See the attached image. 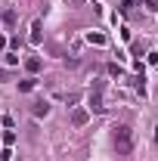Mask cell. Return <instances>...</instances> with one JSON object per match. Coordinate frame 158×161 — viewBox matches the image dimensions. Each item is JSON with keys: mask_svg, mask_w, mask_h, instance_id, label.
Instances as JSON below:
<instances>
[{"mask_svg": "<svg viewBox=\"0 0 158 161\" xmlns=\"http://www.w3.org/2000/svg\"><path fill=\"white\" fill-rule=\"evenodd\" d=\"M112 142H115V152L118 155H130L133 152V130L127 124H118L115 133H112Z\"/></svg>", "mask_w": 158, "mask_h": 161, "instance_id": "1", "label": "cell"}, {"mask_svg": "<svg viewBox=\"0 0 158 161\" xmlns=\"http://www.w3.org/2000/svg\"><path fill=\"white\" fill-rule=\"evenodd\" d=\"M102 87H105V84L99 80L96 87H93V93H90V108H93V112H102V108H105V105H102Z\"/></svg>", "mask_w": 158, "mask_h": 161, "instance_id": "2", "label": "cell"}, {"mask_svg": "<svg viewBox=\"0 0 158 161\" xmlns=\"http://www.w3.org/2000/svg\"><path fill=\"white\" fill-rule=\"evenodd\" d=\"M87 121H90V112H87V108H75V112H71V124H75V127H84Z\"/></svg>", "mask_w": 158, "mask_h": 161, "instance_id": "3", "label": "cell"}, {"mask_svg": "<svg viewBox=\"0 0 158 161\" xmlns=\"http://www.w3.org/2000/svg\"><path fill=\"white\" fill-rule=\"evenodd\" d=\"M28 40L37 47L40 40H43V34H40V22H31V34H28Z\"/></svg>", "mask_w": 158, "mask_h": 161, "instance_id": "4", "label": "cell"}, {"mask_svg": "<svg viewBox=\"0 0 158 161\" xmlns=\"http://www.w3.org/2000/svg\"><path fill=\"white\" fill-rule=\"evenodd\" d=\"M47 112H50V105H47V102H34V108H31V115H34V118H47Z\"/></svg>", "mask_w": 158, "mask_h": 161, "instance_id": "5", "label": "cell"}, {"mask_svg": "<svg viewBox=\"0 0 158 161\" xmlns=\"http://www.w3.org/2000/svg\"><path fill=\"white\" fill-rule=\"evenodd\" d=\"M25 68H28L31 75H37V71H40V59H37V56H28V59H25Z\"/></svg>", "mask_w": 158, "mask_h": 161, "instance_id": "6", "label": "cell"}, {"mask_svg": "<svg viewBox=\"0 0 158 161\" xmlns=\"http://www.w3.org/2000/svg\"><path fill=\"white\" fill-rule=\"evenodd\" d=\"M87 40H90V43H96V47H102V43H105V37H102V34H96V31H90V34H87Z\"/></svg>", "mask_w": 158, "mask_h": 161, "instance_id": "7", "label": "cell"}, {"mask_svg": "<svg viewBox=\"0 0 158 161\" xmlns=\"http://www.w3.org/2000/svg\"><path fill=\"white\" fill-rule=\"evenodd\" d=\"M19 90L22 93H31V90H34V80L28 78V80H19Z\"/></svg>", "mask_w": 158, "mask_h": 161, "instance_id": "8", "label": "cell"}, {"mask_svg": "<svg viewBox=\"0 0 158 161\" xmlns=\"http://www.w3.org/2000/svg\"><path fill=\"white\" fill-rule=\"evenodd\" d=\"M3 62H6V65H19V56H16V53H3Z\"/></svg>", "mask_w": 158, "mask_h": 161, "instance_id": "9", "label": "cell"}, {"mask_svg": "<svg viewBox=\"0 0 158 161\" xmlns=\"http://www.w3.org/2000/svg\"><path fill=\"white\" fill-rule=\"evenodd\" d=\"M118 9H121V13H130V9H133V0H121Z\"/></svg>", "mask_w": 158, "mask_h": 161, "instance_id": "10", "label": "cell"}, {"mask_svg": "<svg viewBox=\"0 0 158 161\" xmlns=\"http://www.w3.org/2000/svg\"><path fill=\"white\" fill-rule=\"evenodd\" d=\"M3 142H6V146H13V142H16V133H13V130H6V133H3Z\"/></svg>", "mask_w": 158, "mask_h": 161, "instance_id": "11", "label": "cell"}, {"mask_svg": "<svg viewBox=\"0 0 158 161\" xmlns=\"http://www.w3.org/2000/svg\"><path fill=\"white\" fill-rule=\"evenodd\" d=\"M3 22H6L9 28H13V25H16V13H6V16H3Z\"/></svg>", "mask_w": 158, "mask_h": 161, "instance_id": "12", "label": "cell"}, {"mask_svg": "<svg viewBox=\"0 0 158 161\" xmlns=\"http://www.w3.org/2000/svg\"><path fill=\"white\" fill-rule=\"evenodd\" d=\"M149 62H152V65H158V53H149Z\"/></svg>", "mask_w": 158, "mask_h": 161, "instance_id": "13", "label": "cell"}, {"mask_svg": "<svg viewBox=\"0 0 158 161\" xmlns=\"http://www.w3.org/2000/svg\"><path fill=\"white\" fill-rule=\"evenodd\" d=\"M9 78V71H3V68H0V80H6Z\"/></svg>", "mask_w": 158, "mask_h": 161, "instance_id": "14", "label": "cell"}, {"mask_svg": "<svg viewBox=\"0 0 158 161\" xmlns=\"http://www.w3.org/2000/svg\"><path fill=\"white\" fill-rule=\"evenodd\" d=\"M3 50H6V37H0V53H3Z\"/></svg>", "mask_w": 158, "mask_h": 161, "instance_id": "15", "label": "cell"}, {"mask_svg": "<svg viewBox=\"0 0 158 161\" xmlns=\"http://www.w3.org/2000/svg\"><path fill=\"white\" fill-rule=\"evenodd\" d=\"M155 142H158V130H155Z\"/></svg>", "mask_w": 158, "mask_h": 161, "instance_id": "16", "label": "cell"}]
</instances>
